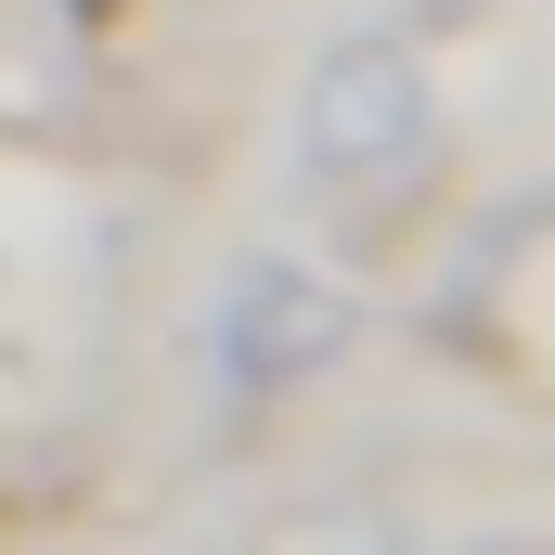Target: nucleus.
I'll return each mask as SVG.
<instances>
[{"instance_id": "nucleus-1", "label": "nucleus", "mask_w": 555, "mask_h": 555, "mask_svg": "<svg viewBox=\"0 0 555 555\" xmlns=\"http://www.w3.org/2000/svg\"><path fill=\"white\" fill-rule=\"evenodd\" d=\"M426 130H439V104H426V65L401 39H349L310 65V168L323 181H401Z\"/></svg>"}, {"instance_id": "nucleus-2", "label": "nucleus", "mask_w": 555, "mask_h": 555, "mask_svg": "<svg viewBox=\"0 0 555 555\" xmlns=\"http://www.w3.org/2000/svg\"><path fill=\"white\" fill-rule=\"evenodd\" d=\"M336 336H349V297H323V284L297 272H246V297H233V375L246 388H284V375H310V362H336Z\"/></svg>"}, {"instance_id": "nucleus-3", "label": "nucleus", "mask_w": 555, "mask_h": 555, "mask_svg": "<svg viewBox=\"0 0 555 555\" xmlns=\"http://www.w3.org/2000/svg\"><path fill=\"white\" fill-rule=\"evenodd\" d=\"M259 555H388V530H375V517H297V530H272Z\"/></svg>"}]
</instances>
